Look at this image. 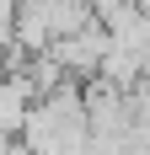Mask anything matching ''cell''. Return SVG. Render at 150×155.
<instances>
[{
    "label": "cell",
    "instance_id": "1",
    "mask_svg": "<svg viewBox=\"0 0 150 155\" xmlns=\"http://www.w3.org/2000/svg\"><path fill=\"white\" fill-rule=\"evenodd\" d=\"M107 48H113V32H107V21H97V16H91L80 32H70V38H54V43H48V54L59 59V70H64L70 80H91L97 70H102Z\"/></svg>",
    "mask_w": 150,
    "mask_h": 155
},
{
    "label": "cell",
    "instance_id": "2",
    "mask_svg": "<svg viewBox=\"0 0 150 155\" xmlns=\"http://www.w3.org/2000/svg\"><path fill=\"white\" fill-rule=\"evenodd\" d=\"M129 5H139V11H145V16H150V0H129Z\"/></svg>",
    "mask_w": 150,
    "mask_h": 155
},
{
    "label": "cell",
    "instance_id": "3",
    "mask_svg": "<svg viewBox=\"0 0 150 155\" xmlns=\"http://www.w3.org/2000/svg\"><path fill=\"white\" fill-rule=\"evenodd\" d=\"M145 86H150V48H145Z\"/></svg>",
    "mask_w": 150,
    "mask_h": 155
}]
</instances>
